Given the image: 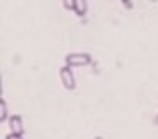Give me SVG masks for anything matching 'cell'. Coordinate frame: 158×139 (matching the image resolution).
<instances>
[{
  "mask_svg": "<svg viewBox=\"0 0 158 139\" xmlns=\"http://www.w3.org/2000/svg\"><path fill=\"white\" fill-rule=\"evenodd\" d=\"M64 65L70 66V68L92 65V56L87 54V52H71V54L64 56Z\"/></svg>",
  "mask_w": 158,
  "mask_h": 139,
  "instance_id": "6da1fadb",
  "label": "cell"
},
{
  "mask_svg": "<svg viewBox=\"0 0 158 139\" xmlns=\"http://www.w3.org/2000/svg\"><path fill=\"white\" fill-rule=\"evenodd\" d=\"M59 78H61V83L66 91H73L77 87V80H75V75H73V70L70 66H63L59 68Z\"/></svg>",
  "mask_w": 158,
  "mask_h": 139,
  "instance_id": "7a4b0ae2",
  "label": "cell"
},
{
  "mask_svg": "<svg viewBox=\"0 0 158 139\" xmlns=\"http://www.w3.org/2000/svg\"><path fill=\"white\" fill-rule=\"evenodd\" d=\"M7 125H9L10 132H14V134H21V136L24 134V124H23V116H21V115H10Z\"/></svg>",
  "mask_w": 158,
  "mask_h": 139,
  "instance_id": "3957f363",
  "label": "cell"
},
{
  "mask_svg": "<svg viewBox=\"0 0 158 139\" xmlns=\"http://www.w3.org/2000/svg\"><path fill=\"white\" fill-rule=\"evenodd\" d=\"M73 12L77 14L78 18H85V16H87V0H75Z\"/></svg>",
  "mask_w": 158,
  "mask_h": 139,
  "instance_id": "277c9868",
  "label": "cell"
},
{
  "mask_svg": "<svg viewBox=\"0 0 158 139\" xmlns=\"http://www.w3.org/2000/svg\"><path fill=\"white\" fill-rule=\"evenodd\" d=\"M10 115H9V108H7V101L5 99H0V122L5 124V122H9Z\"/></svg>",
  "mask_w": 158,
  "mask_h": 139,
  "instance_id": "5b68a950",
  "label": "cell"
},
{
  "mask_svg": "<svg viewBox=\"0 0 158 139\" xmlns=\"http://www.w3.org/2000/svg\"><path fill=\"white\" fill-rule=\"evenodd\" d=\"M63 2V7L66 11H73V5H75V0H61Z\"/></svg>",
  "mask_w": 158,
  "mask_h": 139,
  "instance_id": "8992f818",
  "label": "cell"
},
{
  "mask_svg": "<svg viewBox=\"0 0 158 139\" xmlns=\"http://www.w3.org/2000/svg\"><path fill=\"white\" fill-rule=\"evenodd\" d=\"M5 139H24V136H21V134H14V132H9V134L5 136Z\"/></svg>",
  "mask_w": 158,
  "mask_h": 139,
  "instance_id": "52a82bcc",
  "label": "cell"
},
{
  "mask_svg": "<svg viewBox=\"0 0 158 139\" xmlns=\"http://www.w3.org/2000/svg\"><path fill=\"white\" fill-rule=\"evenodd\" d=\"M122 4L125 5L127 9H130V7H132V2H130V0H122Z\"/></svg>",
  "mask_w": 158,
  "mask_h": 139,
  "instance_id": "ba28073f",
  "label": "cell"
},
{
  "mask_svg": "<svg viewBox=\"0 0 158 139\" xmlns=\"http://www.w3.org/2000/svg\"><path fill=\"white\" fill-rule=\"evenodd\" d=\"M153 122H155V124L158 125V115H155V116H153Z\"/></svg>",
  "mask_w": 158,
  "mask_h": 139,
  "instance_id": "9c48e42d",
  "label": "cell"
},
{
  "mask_svg": "<svg viewBox=\"0 0 158 139\" xmlns=\"http://www.w3.org/2000/svg\"><path fill=\"white\" fill-rule=\"evenodd\" d=\"M94 139H102V137H101V136H98V137H94Z\"/></svg>",
  "mask_w": 158,
  "mask_h": 139,
  "instance_id": "30bf717a",
  "label": "cell"
},
{
  "mask_svg": "<svg viewBox=\"0 0 158 139\" xmlns=\"http://www.w3.org/2000/svg\"><path fill=\"white\" fill-rule=\"evenodd\" d=\"M149 2H158V0H149Z\"/></svg>",
  "mask_w": 158,
  "mask_h": 139,
  "instance_id": "8fae6325",
  "label": "cell"
}]
</instances>
